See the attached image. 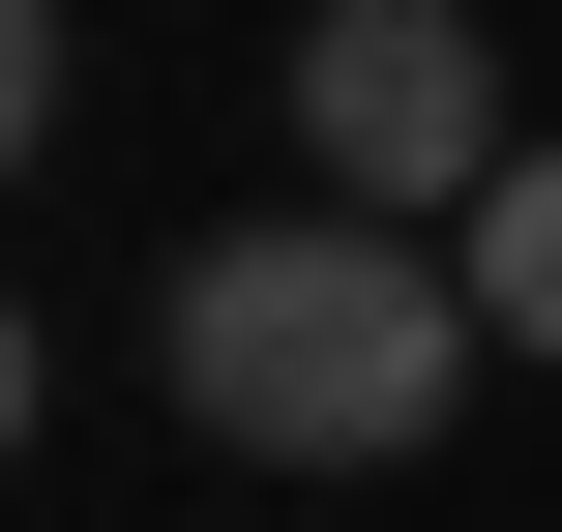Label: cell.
<instances>
[{
    "label": "cell",
    "mask_w": 562,
    "mask_h": 532,
    "mask_svg": "<svg viewBox=\"0 0 562 532\" xmlns=\"http://www.w3.org/2000/svg\"><path fill=\"white\" fill-rule=\"evenodd\" d=\"M148 355H178V415H207L237 474H415L504 326H474V267H415L385 207H267V237H178Z\"/></svg>",
    "instance_id": "cell-1"
},
{
    "label": "cell",
    "mask_w": 562,
    "mask_h": 532,
    "mask_svg": "<svg viewBox=\"0 0 562 532\" xmlns=\"http://www.w3.org/2000/svg\"><path fill=\"white\" fill-rule=\"evenodd\" d=\"M445 267H474V326H504V355H562V118L504 148V207H474Z\"/></svg>",
    "instance_id": "cell-3"
},
{
    "label": "cell",
    "mask_w": 562,
    "mask_h": 532,
    "mask_svg": "<svg viewBox=\"0 0 562 532\" xmlns=\"http://www.w3.org/2000/svg\"><path fill=\"white\" fill-rule=\"evenodd\" d=\"M296 148H326V207L474 237L533 118H504V30H474V0H296Z\"/></svg>",
    "instance_id": "cell-2"
}]
</instances>
